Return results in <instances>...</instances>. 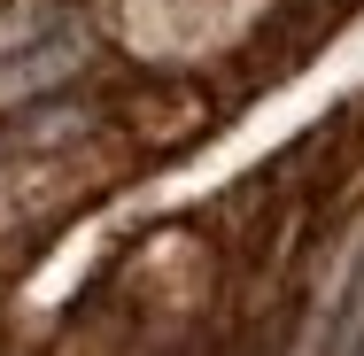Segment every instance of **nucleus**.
<instances>
[{
	"label": "nucleus",
	"mask_w": 364,
	"mask_h": 356,
	"mask_svg": "<svg viewBox=\"0 0 364 356\" xmlns=\"http://www.w3.org/2000/svg\"><path fill=\"white\" fill-rule=\"evenodd\" d=\"M93 70V31L63 16L47 39H31V47H16V55H0V109H31V101H47V93H63L70 77Z\"/></svg>",
	"instance_id": "obj_1"
},
{
	"label": "nucleus",
	"mask_w": 364,
	"mask_h": 356,
	"mask_svg": "<svg viewBox=\"0 0 364 356\" xmlns=\"http://www.w3.org/2000/svg\"><path fill=\"white\" fill-rule=\"evenodd\" d=\"M85 132H101V109H93V101H55V93H47V101L23 109V132H16V140L47 155V147H77Z\"/></svg>",
	"instance_id": "obj_2"
},
{
	"label": "nucleus",
	"mask_w": 364,
	"mask_h": 356,
	"mask_svg": "<svg viewBox=\"0 0 364 356\" xmlns=\"http://www.w3.org/2000/svg\"><path fill=\"white\" fill-rule=\"evenodd\" d=\"M63 16H70L63 0H8V8H0V55H16V47H31V39H47Z\"/></svg>",
	"instance_id": "obj_3"
},
{
	"label": "nucleus",
	"mask_w": 364,
	"mask_h": 356,
	"mask_svg": "<svg viewBox=\"0 0 364 356\" xmlns=\"http://www.w3.org/2000/svg\"><path fill=\"white\" fill-rule=\"evenodd\" d=\"M0 155H8V147H0Z\"/></svg>",
	"instance_id": "obj_4"
}]
</instances>
